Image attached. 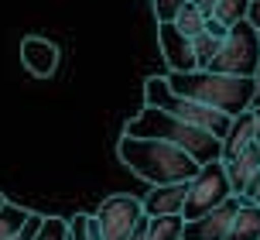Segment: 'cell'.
<instances>
[{
  "mask_svg": "<svg viewBox=\"0 0 260 240\" xmlns=\"http://www.w3.org/2000/svg\"><path fill=\"white\" fill-rule=\"evenodd\" d=\"M165 79L178 96L216 107L226 117H240L257 103V76H226L212 69H192V72H168Z\"/></svg>",
  "mask_w": 260,
  "mask_h": 240,
  "instance_id": "1",
  "label": "cell"
},
{
  "mask_svg": "<svg viewBox=\"0 0 260 240\" xmlns=\"http://www.w3.org/2000/svg\"><path fill=\"white\" fill-rule=\"evenodd\" d=\"M117 158L127 165L130 172L151 182V186H168V182H188L199 172V161L185 155L182 147L154 137H130L123 134L117 141Z\"/></svg>",
  "mask_w": 260,
  "mask_h": 240,
  "instance_id": "2",
  "label": "cell"
},
{
  "mask_svg": "<svg viewBox=\"0 0 260 240\" xmlns=\"http://www.w3.org/2000/svg\"><path fill=\"white\" fill-rule=\"evenodd\" d=\"M123 134H130V137L168 141V144L182 147L185 155H192L199 165H206V161H219V155H222V141H219V137H212L209 131L192 127V124L171 117V113H165V110H157V107H147V103H144L141 113H134V117L123 124Z\"/></svg>",
  "mask_w": 260,
  "mask_h": 240,
  "instance_id": "3",
  "label": "cell"
},
{
  "mask_svg": "<svg viewBox=\"0 0 260 240\" xmlns=\"http://www.w3.org/2000/svg\"><path fill=\"white\" fill-rule=\"evenodd\" d=\"M144 103L165 110V113L185 120V124H192V127H202V131H209L212 137H219V141L226 137L230 124H233V117H226L222 110L206 107V103H195V100H188V96H178L168 86L165 76H151V79L144 82Z\"/></svg>",
  "mask_w": 260,
  "mask_h": 240,
  "instance_id": "4",
  "label": "cell"
},
{
  "mask_svg": "<svg viewBox=\"0 0 260 240\" xmlns=\"http://www.w3.org/2000/svg\"><path fill=\"white\" fill-rule=\"evenodd\" d=\"M212 72H226V76H257L260 72V31L247 21L226 27L219 41V52L209 62Z\"/></svg>",
  "mask_w": 260,
  "mask_h": 240,
  "instance_id": "5",
  "label": "cell"
},
{
  "mask_svg": "<svg viewBox=\"0 0 260 240\" xmlns=\"http://www.w3.org/2000/svg\"><path fill=\"white\" fill-rule=\"evenodd\" d=\"M230 196H233V189H230V178H226L222 161H206V165H199V172H195L192 178H188V186H185L182 220L192 223L199 216H206L209 209L222 206Z\"/></svg>",
  "mask_w": 260,
  "mask_h": 240,
  "instance_id": "6",
  "label": "cell"
},
{
  "mask_svg": "<svg viewBox=\"0 0 260 240\" xmlns=\"http://www.w3.org/2000/svg\"><path fill=\"white\" fill-rule=\"evenodd\" d=\"M144 216V206L137 196H127V192H117V196H106L96 209V220H100V233L103 240H123L130 230L137 227V220Z\"/></svg>",
  "mask_w": 260,
  "mask_h": 240,
  "instance_id": "7",
  "label": "cell"
},
{
  "mask_svg": "<svg viewBox=\"0 0 260 240\" xmlns=\"http://www.w3.org/2000/svg\"><path fill=\"white\" fill-rule=\"evenodd\" d=\"M236 206H240V196H230L222 206L209 209L206 216H199V220H192V223H185V233H182V237L185 240H226Z\"/></svg>",
  "mask_w": 260,
  "mask_h": 240,
  "instance_id": "8",
  "label": "cell"
},
{
  "mask_svg": "<svg viewBox=\"0 0 260 240\" xmlns=\"http://www.w3.org/2000/svg\"><path fill=\"white\" fill-rule=\"evenodd\" d=\"M157 48H161V58L168 62L171 72H192L195 66V55H192V38H185L178 27L171 24H157Z\"/></svg>",
  "mask_w": 260,
  "mask_h": 240,
  "instance_id": "9",
  "label": "cell"
},
{
  "mask_svg": "<svg viewBox=\"0 0 260 240\" xmlns=\"http://www.w3.org/2000/svg\"><path fill=\"white\" fill-rule=\"evenodd\" d=\"M21 62L31 76L38 79H48L55 69H58V45L48 38H38V35H27L21 41Z\"/></svg>",
  "mask_w": 260,
  "mask_h": 240,
  "instance_id": "10",
  "label": "cell"
},
{
  "mask_svg": "<svg viewBox=\"0 0 260 240\" xmlns=\"http://www.w3.org/2000/svg\"><path fill=\"white\" fill-rule=\"evenodd\" d=\"M185 186L188 182H168V186H151V192L141 199L144 216H182L185 202Z\"/></svg>",
  "mask_w": 260,
  "mask_h": 240,
  "instance_id": "11",
  "label": "cell"
},
{
  "mask_svg": "<svg viewBox=\"0 0 260 240\" xmlns=\"http://www.w3.org/2000/svg\"><path fill=\"white\" fill-rule=\"evenodd\" d=\"M222 168H226V178H230V189H233V196H243L247 182L253 178V172L260 168V144H250L247 151H240L236 158L222 161Z\"/></svg>",
  "mask_w": 260,
  "mask_h": 240,
  "instance_id": "12",
  "label": "cell"
},
{
  "mask_svg": "<svg viewBox=\"0 0 260 240\" xmlns=\"http://www.w3.org/2000/svg\"><path fill=\"white\" fill-rule=\"evenodd\" d=\"M226 240H260V206H253V202H247V199H240Z\"/></svg>",
  "mask_w": 260,
  "mask_h": 240,
  "instance_id": "13",
  "label": "cell"
},
{
  "mask_svg": "<svg viewBox=\"0 0 260 240\" xmlns=\"http://www.w3.org/2000/svg\"><path fill=\"white\" fill-rule=\"evenodd\" d=\"M250 144H257V141H253V127H250V117H247V113H240V117H233L230 131H226V137H222V155H219V161L236 158V155H240V151H247Z\"/></svg>",
  "mask_w": 260,
  "mask_h": 240,
  "instance_id": "14",
  "label": "cell"
},
{
  "mask_svg": "<svg viewBox=\"0 0 260 240\" xmlns=\"http://www.w3.org/2000/svg\"><path fill=\"white\" fill-rule=\"evenodd\" d=\"M27 216H31V209L17 206V202H11V199L0 202V240H14L17 237L21 227L27 223Z\"/></svg>",
  "mask_w": 260,
  "mask_h": 240,
  "instance_id": "15",
  "label": "cell"
},
{
  "mask_svg": "<svg viewBox=\"0 0 260 240\" xmlns=\"http://www.w3.org/2000/svg\"><path fill=\"white\" fill-rule=\"evenodd\" d=\"M185 220L175 216H147V240H182Z\"/></svg>",
  "mask_w": 260,
  "mask_h": 240,
  "instance_id": "16",
  "label": "cell"
},
{
  "mask_svg": "<svg viewBox=\"0 0 260 240\" xmlns=\"http://www.w3.org/2000/svg\"><path fill=\"white\" fill-rule=\"evenodd\" d=\"M171 24L178 27L185 38H195L199 31H206V17L199 14V7H195L192 0H185L182 7H178V14H175V21H171Z\"/></svg>",
  "mask_w": 260,
  "mask_h": 240,
  "instance_id": "17",
  "label": "cell"
},
{
  "mask_svg": "<svg viewBox=\"0 0 260 240\" xmlns=\"http://www.w3.org/2000/svg\"><path fill=\"white\" fill-rule=\"evenodd\" d=\"M69 240H103L96 213H76V220H69Z\"/></svg>",
  "mask_w": 260,
  "mask_h": 240,
  "instance_id": "18",
  "label": "cell"
},
{
  "mask_svg": "<svg viewBox=\"0 0 260 240\" xmlns=\"http://www.w3.org/2000/svg\"><path fill=\"white\" fill-rule=\"evenodd\" d=\"M247 4L250 0H216L212 17H216L222 27H233V24H240V21L247 17Z\"/></svg>",
  "mask_w": 260,
  "mask_h": 240,
  "instance_id": "19",
  "label": "cell"
},
{
  "mask_svg": "<svg viewBox=\"0 0 260 240\" xmlns=\"http://www.w3.org/2000/svg\"><path fill=\"white\" fill-rule=\"evenodd\" d=\"M219 41L216 35H209V31H199L192 38V55H195V66L199 69H209V62H212V55L219 52Z\"/></svg>",
  "mask_w": 260,
  "mask_h": 240,
  "instance_id": "20",
  "label": "cell"
},
{
  "mask_svg": "<svg viewBox=\"0 0 260 240\" xmlns=\"http://www.w3.org/2000/svg\"><path fill=\"white\" fill-rule=\"evenodd\" d=\"M31 240H69V220H62V216H41V223Z\"/></svg>",
  "mask_w": 260,
  "mask_h": 240,
  "instance_id": "21",
  "label": "cell"
},
{
  "mask_svg": "<svg viewBox=\"0 0 260 240\" xmlns=\"http://www.w3.org/2000/svg\"><path fill=\"white\" fill-rule=\"evenodd\" d=\"M151 4H154L157 24H168V21H175V14H178V7H182L185 0H151Z\"/></svg>",
  "mask_w": 260,
  "mask_h": 240,
  "instance_id": "22",
  "label": "cell"
},
{
  "mask_svg": "<svg viewBox=\"0 0 260 240\" xmlns=\"http://www.w3.org/2000/svg\"><path fill=\"white\" fill-rule=\"evenodd\" d=\"M240 199H247V202H253V206H260V168L253 172V178L247 182V189H243V196Z\"/></svg>",
  "mask_w": 260,
  "mask_h": 240,
  "instance_id": "23",
  "label": "cell"
},
{
  "mask_svg": "<svg viewBox=\"0 0 260 240\" xmlns=\"http://www.w3.org/2000/svg\"><path fill=\"white\" fill-rule=\"evenodd\" d=\"M243 21L260 31V0H250V4H247V17H243Z\"/></svg>",
  "mask_w": 260,
  "mask_h": 240,
  "instance_id": "24",
  "label": "cell"
},
{
  "mask_svg": "<svg viewBox=\"0 0 260 240\" xmlns=\"http://www.w3.org/2000/svg\"><path fill=\"white\" fill-rule=\"evenodd\" d=\"M247 117H250V127H253V141L260 144V103H253L247 110Z\"/></svg>",
  "mask_w": 260,
  "mask_h": 240,
  "instance_id": "25",
  "label": "cell"
},
{
  "mask_svg": "<svg viewBox=\"0 0 260 240\" xmlns=\"http://www.w3.org/2000/svg\"><path fill=\"white\" fill-rule=\"evenodd\" d=\"M123 240H147V216H141V220H137V227L130 230Z\"/></svg>",
  "mask_w": 260,
  "mask_h": 240,
  "instance_id": "26",
  "label": "cell"
},
{
  "mask_svg": "<svg viewBox=\"0 0 260 240\" xmlns=\"http://www.w3.org/2000/svg\"><path fill=\"white\" fill-rule=\"evenodd\" d=\"M192 4H195V7H199V14H202L206 21H209V17H212V11H216V0H192Z\"/></svg>",
  "mask_w": 260,
  "mask_h": 240,
  "instance_id": "27",
  "label": "cell"
},
{
  "mask_svg": "<svg viewBox=\"0 0 260 240\" xmlns=\"http://www.w3.org/2000/svg\"><path fill=\"white\" fill-rule=\"evenodd\" d=\"M0 202H4V196H0Z\"/></svg>",
  "mask_w": 260,
  "mask_h": 240,
  "instance_id": "28",
  "label": "cell"
},
{
  "mask_svg": "<svg viewBox=\"0 0 260 240\" xmlns=\"http://www.w3.org/2000/svg\"><path fill=\"white\" fill-rule=\"evenodd\" d=\"M182 240H185V237H182Z\"/></svg>",
  "mask_w": 260,
  "mask_h": 240,
  "instance_id": "29",
  "label": "cell"
}]
</instances>
